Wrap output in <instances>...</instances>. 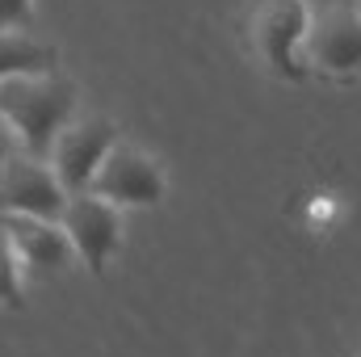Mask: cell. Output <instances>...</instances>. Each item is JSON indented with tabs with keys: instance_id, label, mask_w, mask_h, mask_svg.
<instances>
[{
	"instance_id": "52a82bcc",
	"label": "cell",
	"mask_w": 361,
	"mask_h": 357,
	"mask_svg": "<svg viewBox=\"0 0 361 357\" xmlns=\"http://www.w3.org/2000/svg\"><path fill=\"white\" fill-rule=\"evenodd\" d=\"M92 193L118 202L122 210L126 206H156V202H164V173L143 147L118 139V147L109 152V160L101 164V173L92 181Z\"/></svg>"
},
{
	"instance_id": "30bf717a",
	"label": "cell",
	"mask_w": 361,
	"mask_h": 357,
	"mask_svg": "<svg viewBox=\"0 0 361 357\" xmlns=\"http://www.w3.org/2000/svg\"><path fill=\"white\" fill-rule=\"evenodd\" d=\"M21 269H25V261L17 257V248L4 244V303L8 307H21Z\"/></svg>"
},
{
	"instance_id": "7c38bea8",
	"label": "cell",
	"mask_w": 361,
	"mask_h": 357,
	"mask_svg": "<svg viewBox=\"0 0 361 357\" xmlns=\"http://www.w3.org/2000/svg\"><path fill=\"white\" fill-rule=\"evenodd\" d=\"M311 4H315V8H324V4H341V0H311Z\"/></svg>"
},
{
	"instance_id": "3957f363",
	"label": "cell",
	"mask_w": 361,
	"mask_h": 357,
	"mask_svg": "<svg viewBox=\"0 0 361 357\" xmlns=\"http://www.w3.org/2000/svg\"><path fill=\"white\" fill-rule=\"evenodd\" d=\"M315 4L311 0H265L257 13V47L273 76L302 80L307 76V30Z\"/></svg>"
},
{
	"instance_id": "8992f818",
	"label": "cell",
	"mask_w": 361,
	"mask_h": 357,
	"mask_svg": "<svg viewBox=\"0 0 361 357\" xmlns=\"http://www.w3.org/2000/svg\"><path fill=\"white\" fill-rule=\"evenodd\" d=\"M114 147H118V126L109 118H76L59 135L51 164L63 177L68 193H85V189H92V181H97L101 164L109 160Z\"/></svg>"
},
{
	"instance_id": "277c9868",
	"label": "cell",
	"mask_w": 361,
	"mask_h": 357,
	"mask_svg": "<svg viewBox=\"0 0 361 357\" xmlns=\"http://www.w3.org/2000/svg\"><path fill=\"white\" fill-rule=\"evenodd\" d=\"M307 63L328 76L361 72V4L341 0L315 8L307 30Z\"/></svg>"
},
{
	"instance_id": "8fae6325",
	"label": "cell",
	"mask_w": 361,
	"mask_h": 357,
	"mask_svg": "<svg viewBox=\"0 0 361 357\" xmlns=\"http://www.w3.org/2000/svg\"><path fill=\"white\" fill-rule=\"evenodd\" d=\"M0 21H4V30H30L34 0H0Z\"/></svg>"
},
{
	"instance_id": "9c48e42d",
	"label": "cell",
	"mask_w": 361,
	"mask_h": 357,
	"mask_svg": "<svg viewBox=\"0 0 361 357\" xmlns=\"http://www.w3.org/2000/svg\"><path fill=\"white\" fill-rule=\"evenodd\" d=\"M59 51L51 42H38L30 30H4L0 34V76H55Z\"/></svg>"
},
{
	"instance_id": "6da1fadb",
	"label": "cell",
	"mask_w": 361,
	"mask_h": 357,
	"mask_svg": "<svg viewBox=\"0 0 361 357\" xmlns=\"http://www.w3.org/2000/svg\"><path fill=\"white\" fill-rule=\"evenodd\" d=\"M80 92L63 76H0L4 139H17V152L51 160L59 135L76 122Z\"/></svg>"
},
{
	"instance_id": "ba28073f",
	"label": "cell",
	"mask_w": 361,
	"mask_h": 357,
	"mask_svg": "<svg viewBox=\"0 0 361 357\" xmlns=\"http://www.w3.org/2000/svg\"><path fill=\"white\" fill-rule=\"evenodd\" d=\"M4 244L17 248V257L34 273H63L72 269L76 244L59 219H34V214H4Z\"/></svg>"
},
{
	"instance_id": "7a4b0ae2",
	"label": "cell",
	"mask_w": 361,
	"mask_h": 357,
	"mask_svg": "<svg viewBox=\"0 0 361 357\" xmlns=\"http://www.w3.org/2000/svg\"><path fill=\"white\" fill-rule=\"evenodd\" d=\"M0 198H4V214H34V219H59V223L72 202L55 164L42 156H30V152H17V156L4 152Z\"/></svg>"
},
{
	"instance_id": "5b68a950",
	"label": "cell",
	"mask_w": 361,
	"mask_h": 357,
	"mask_svg": "<svg viewBox=\"0 0 361 357\" xmlns=\"http://www.w3.org/2000/svg\"><path fill=\"white\" fill-rule=\"evenodd\" d=\"M63 227L76 244V257L89 273H105L109 257L122 248V206L101 198V193H72L68 210H63Z\"/></svg>"
}]
</instances>
